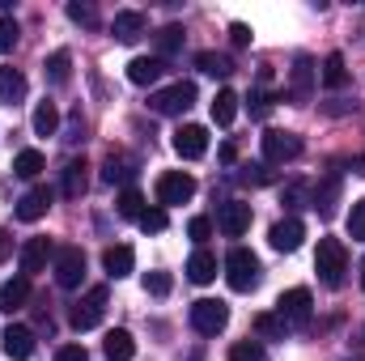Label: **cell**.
<instances>
[{
  "mask_svg": "<svg viewBox=\"0 0 365 361\" xmlns=\"http://www.w3.org/2000/svg\"><path fill=\"white\" fill-rule=\"evenodd\" d=\"M191 195H195V179L182 175V171H166V175L158 179V200H162V208H170V204H187Z\"/></svg>",
  "mask_w": 365,
  "mask_h": 361,
  "instance_id": "9c48e42d",
  "label": "cell"
},
{
  "mask_svg": "<svg viewBox=\"0 0 365 361\" xmlns=\"http://www.w3.org/2000/svg\"><path fill=\"white\" fill-rule=\"evenodd\" d=\"M106 298H110V293H106V285H93L90 293L73 306V327H77V332H90V327H98V323H102Z\"/></svg>",
  "mask_w": 365,
  "mask_h": 361,
  "instance_id": "ba28073f",
  "label": "cell"
},
{
  "mask_svg": "<svg viewBox=\"0 0 365 361\" xmlns=\"http://www.w3.org/2000/svg\"><path fill=\"white\" fill-rule=\"evenodd\" d=\"M302 200H306V195H302V187H297V183H293V187H284V204H289V208H302Z\"/></svg>",
  "mask_w": 365,
  "mask_h": 361,
  "instance_id": "7dc6e473",
  "label": "cell"
},
{
  "mask_svg": "<svg viewBox=\"0 0 365 361\" xmlns=\"http://www.w3.org/2000/svg\"><path fill=\"white\" fill-rule=\"evenodd\" d=\"M51 200H56L51 187H30V191L17 200V217H21V221H38V217H47Z\"/></svg>",
  "mask_w": 365,
  "mask_h": 361,
  "instance_id": "5bb4252c",
  "label": "cell"
},
{
  "mask_svg": "<svg viewBox=\"0 0 365 361\" xmlns=\"http://www.w3.org/2000/svg\"><path fill=\"white\" fill-rule=\"evenodd\" d=\"M149 106H153L158 115H182V111L195 106V86H191V81H175V86H166V90L153 93Z\"/></svg>",
  "mask_w": 365,
  "mask_h": 361,
  "instance_id": "8992f818",
  "label": "cell"
},
{
  "mask_svg": "<svg viewBox=\"0 0 365 361\" xmlns=\"http://www.w3.org/2000/svg\"><path fill=\"white\" fill-rule=\"evenodd\" d=\"M0 345H4V357L26 361L30 353H34V332H30V327H21V323H13V327H4Z\"/></svg>",
  "mask_w": 365,
  "mask_h": 361,
  "instance_id": "2e32d148",
  "label": "cell"
},
{
  "mask_svg": "<svg viewBox=\"0 0 365 361\" xmlns=\"http://www.w3.org/2000/svg\"><path fill=\"white\" fill-rule=\"evenodd\" d=\"M68 17H73L77 26H93V21H98V13H93V4H68Z\"/></svg>",
  "mask_w": 365,
  "mask_h": 361,
  "instance_id": "b9f144b4",
  "label": "cell"
},
{
  "mask_svg": "<svg viewBox=\"0 0 365 361\" xmlns=\"http://www.w3.org/2000/svg\"><path fill=\"white\" fill-rule=\"evenodd\" d=\"M9 247H13V243H9V234H4V230H0V260H4V255H9Z\"/></svg>",
  "mask_w": 365,
  "mask_h": 361,
  "instance_id": "f907efd6",
  "label": "cell"
},
{
  "mask_svg": "<svg viewBox=\"0 0 365 361\" xmlns=\"http://www.w3.org/2000/svg\"><path fill=\"white\" fill-rule=\"evenodd\" d=\"M230 39H234V47H247V43H251V26L234 21V26H230Z\"/></svg>",
  "mask_w": 365,
  "mask_h": 361,
  "instance_id": "f6af8a7d",
  "label": "cell"
},
{
  "mask_svg": "<svg viewBox=\"0 0 365 361\" xmlns=\"http://www.w3.org/2000/svg\"><path fill=\"white\" fill-rule=\"evenodd\" d=\"M102 349H106V361H132L136 357V340H132V332H123V327L106 332Z\"/></svg>",
  "mask_w": 365,
  "mask_h": 361,
  "instance_id": "ffe728a7",
  "label": "cell"
},
{
  "mask_svg": "<svg viewBox=\"0 0 365 361\" xmlns=\"http://www.w3.org/2000/svg\"><path fill=\"white\" fill-rule=\"evenodd\" d=\"M353 175H361V179H365V153H361V158H353Z\"/></svg>",
  "mask_w": 365,
  "mask_h": 361,
  "instance_id": "681fc988",
  "label": "cell"
},
{
  "mask_svg": "<svg viewBox=\"0 0 365 361\" xmlns=\"http://www.w3.org/2000/svg\"><path fill=\"white\" fill-rule=\"evenodd\" d=\"M166 221H170V217H166V208H145V217H140L136 225H140L145 234H162V230H166Z\"/></svg>",
  "mask_w": 365,
  "mask_h": 361,
  "instance_id": "d590c367",
  "label": "cell"
},
{
  "mask_svg": "<svg viewBox=\"0 0 365 361\" xmlns=\"http://www.w3.org/2000/svg\"><path fill=\"white\" fill-rule=\"evenodd\" d=\"M314 272L327 289H340L344 285V272H349V251L340 238H319V251H314Z\"/></svg>",
  "mask_w": 365,
  "mask_h": 361,
  "instance_id": "6da1fadb",
  "label": "cell"
},
{
  "mask_svg": "<svg viewBox=\"0 0 365 361\" xmlns=\"http://www.w3.org/2000/svg\"><path fill=\"white\" fill-rule=\"evenodd\" d=\"M47 77H51V86H68V77H73V56H68V51H51Z\"/></svg>",
  "mask_w": 365,
  "mask_h": 361,
  "instance_id": "f546056e",
  "label": "cell"
},
{
  "mask_svg": "<svg viewBox=\"0 0 365 361\" xmlns=\"http://www.w3.org/2000/svg\"><path fill=\"white\" fill-rule=\"evenodd\" d=\"M182 39H187V34H182V26H162V30L153 34V43H158V60L175 56V51L182 47Z\"/></svg>",
  "mask_w": 365,
  "mask_h": 361,
  "instance_id": "83f0119b",
  "label": "cell"
},
{
  "mask_svg": "<svg viewBox=\"0 0 365 361\" xmlns=\"http://www.w3.org/2000/svg\"><path fill=\"white\" fill-rule=\"evenodd\" d=\"M302 158V136L297 132H264V162L268 166H284Z\"/></svg>",
  "mask_w": 365,
  "mask_h": 361,
  "instance_id": "52a82bcc",
  "label": "cell"
},
{
  "mask_svg": "<svg viewBox=\"0 0 365 361\" xmlns=\"http://www.w3.org/2000/svg\"><path fill=\"white\" fill-rule=\"evenodd\" d=\"M264 166H242V183H264Z\"/></svg>",
  "mask_w": 365,
  "mask_h": 361,
  "instance_id": "c3c4849f",
  "label": "cell"
},
{
  "mask_svg": "<svg viewBox=\"0 0 365 361\" xmlns=\"http://www.w3.org/2000/svg\"><path fill=\"white\" fill-rule=\"evenodd\" d=\"M162 73H166V60H158V56H136L128 64V81L132 86H153V81H162Z\"/></svg>",
  "mask_w": 365,
  "mask_h": 361,
  "instance_id": "ac0fdd59",
  "label": "cell"
},
{
  "mask_svg": "<svg viewBox=\"0 0 365 361\" xmlns=\"http://www.w3.org/2000/svg\"><path fill=\"white\" fill-rule=\"evenodd\" d=\"M47 260H56V247H51L47 238H26V247H21V276L43 272Z\"/></svg>",
  "mask_w": 365,
  "mask_h": 361,
  "instance_id": "4fadbf2b",
  "label": "cell"
},
{
  "mask_svg": "<svg viewBox=\"0 0 365 361\" xmlns=\"http://www.w3.org/2000/svg\"><path fill=\"white\" fill-rule=\"evenodd\" d=\"M170 145H175V153H179V158L195 162V158H204V153H208V132H204L200 123H182Z\"/></svg>",
  "mask_w": 365,
  "mask_h": 361,
  "instance_id": "8fae6325",
  "label": "cell"
},
{
  "mask_svg": "<svg viewBox=\"0 0 365 361\" xmlns=\"http://www.w3.org/2000/svg\"><path fill=\"white\" fill-rule=\"evenodd\" d=\"M170 272H145V293H153V298H166L170 293Z\"/></svg>",
  "mask_w": 365,
  "mask_h": 361,
  "instance_id": "74e56055",
  "label": "cell"
},
{
  "mask_svg": "<svg viewBox=\"0 0 365 361\" xmlns=\"http://www.w3.org/2000/svg\"><path fill=\"white\" fill-rule=\"evenodd\" d=\"M187 276H191L195 285H208V280H217V255L200 247V251L187 260Z\"/></svg>",
  "mask_w": 365,
  "mask_h": 361,
  "instance_id": "603a6c76",
  "label": "cell"
},
{
  "mask_svg": "<svg viewBox=\"0 0 365 361\" xmlns=\"http://www.w3.org/2000/svg\"><path fill=\"white\" fill-rule=\"evenodd\" d=\"M43 166H47V162H43V153H38V149H21V153L13 158V171H17L21 179H34V175H43Z\"/></svg>",
  "mask_w": 365,
  "mask_h": 361,
  "instance_id": "d6a6232c",
  "label": "cell"
},
{
  "mask_svg": "<svg viewBox=\"0 0 365 361\" xmlns=\"http://www.w3.org/2000/svg\"><path fill=\"white\" fill-rule=\"evenodd\" d=\"M132 264H136L132 247H106L102 251V268H106V276H115V280H123L132 272Z\"/></svg>",
  "mask_w": 365,
  "mask_h": 361,
  "instance_id": "44dd1931",
  "label": "cell"
},
{
  "mask_svg": "<svg viewBox=\"0 0 365 361\" xmlns=\"http://www.w3.org/2000/svg\"><path fill=\"white\" fill-rule=\"evenodd\" d=\"M268 111H272V98H268V93H255V98H251V115H255V119H264Z\"/></svg>",
  "mask_w": 365,
  "mask_h": 361,
  "instance_id": "bcb514c9",
  "label": "cell"
},
{
  "mask_svg": "<svg viewBox=\"0 0 365 361\" xmlns=\"http://www.w3.org/2000/svg\"><path fill=\"white\" fill-rule=\"evenodd\" d=\"M187 238L204 247V243L212 238V217H191V221H187Z\"/></svg>",
  "mask_w": 365,
  "mask_h": 361,
  "instance_id": "8d00e7d4",
  "label": "cell"
},
{
  "mask_svg": "<svg viewBox=\"0 0 365 361\" xmlns=\"http://www.w3.org/2000/svg\"><path fill=\"white\" fill-rule=\"evenodd\" d=\"M145 30H149V21H145V13H136V9H123V13H115V21H110V34H115L119 43H136Z\"/></svg>",
  "mask_w": 365,
  "mask_h": 361,
  "instance_id": "e0dca14e",
  "label": "cell"
},
{
  "mask_svg": "<svg viewBox=\"0 0 365 361\" xmlns=\"http://www.w3.org/2000/svg\"><path fill=\"white\" fill-rule=\"evenodd\" d=\"M26 98V77L17 68H0V102L4 106H17Z\"/></svg>",
  "mask_w": 365,
  "mask_h": 361,
  "instance_id": "d4e9b609",
  "label": "cell"
},
{
  "mask_svg": "<svg viewBox=\"0 0 365 361\" xmlns=\"http://www.w3.org/2000/svg\"><path fill=\"white\" fill-rule=\"evenodd\" d=\"M56 361H90V353H86L81 345H64V349L56 353Z\"/></svg>",
  "mask_w": 365,
  "mask_h": 361,
  "instance_id": "ee69618b",
  "label": "cell"
},
{
  "mask_svg": "<svg viewBox=\"0 0 365 361\" xmlns=\"http://www.w3.org/2000/svg\"><path fill=\"white\" fill-rule=\"evenodd\" d=\"M255 332H259V336H268V340H284V332H289V327H284V319H280V315H255Z\"/></svg>",
  "mask_w": 365,
  "mask_h": 361,
  "instance_id": "e575fe53",
  "label": "cell"
},
{
  "mask_svg": "<svg viewBox=\"0 0 365 361\" xmlns=\"http://www.w3.org/2000/svg\"><path fill=\"white\" fill-rule=\"evenodd\" d=\"M234 115H238V93L221 90L217 98H212V119H217L221 128H230V123H234Z\"/></svg>",
  "mask_w": 365,
  "mask_h": 361,
  "instance_id": "4316f807",
  "label": "cell"
},
{
  "mask_svg": "<svg viewBox=\"0 0 365 361\" xmlns=\"http://www.w3.org/2000/svg\"><path fill=\"white\" fill-rule=\"evenodd\" d=\"M336 200H340V183L323 179L319 187H314V195H310V208H314L319 217H331V213H336Z\"/></svg>",
  "mask_w": 365,
  "mask_h": 361,
  "instance_id": "cb8c5ba5",
  "label": "cell"
},
{
  "mask_svg": "<svg viewBox=\"0 0 365 361\" xmlns=\"http://www.w3.org/2000/svg\"><path fill=\"white\" fill-rule=\"evenodd\" d=\"M225 323H230V306H225V302L200 298V302L191 306V327H195L200 336H217V332H225Z\"/></svg>",
  "mask_w": 365,
  "mask_h": 361,
  "instance_id": "277c9868",
  "label": "cell"
},
{
  "mask_svg": "<svg viewBox=\"0 0 365 361\" xmlns=\"http://www.w3.org/2000/svg\"><path fill=\"white\" fill-rule=\"evenodd\" d=\"M26 298H30V276H13L0 285V310L4 315H17L26 306Z\"/></svg>",
  "mask_w": 365,
  "mask_h": 361,
  "instance_id": "d6986e66",
  "label": "cell"
},
{
  "mask_svg": "<svg viewBox=\"0 0 365 361\" xmlns=\"http://www.w3.org/2000/svg\"><path fill=\"white\" fill-rule=\"evenodd\" d=\"M195 64H200V73H208V77H230V73H234L230 56H217V51H200Z\"/></svg>",
  "mask_w": 365,
  "mask_h": 361,
  "instance_id": "4dcf8cb0",
  "label": "cell"
},
{
  "mask_svg": "<svg viewBox=\"0 0 365 361\" xmlns=\"http://www.w3.org/2000/svg\"><path fill=\"white\" fill-rule=\"evenodd\" d=\"M276 315L284 319V327H306L310 323V315H314V298H310V289H289V293H280V302H276Z\"/></svg>",
  "mask_w": 365,
  "mask_h": 361,
  "instance_id": "3957f363",
  "label": "cell"
},
{
  "mask_svg": "<svg viewBox=\"0 0 365 361\" xmlns=\"http://www.w3.org/2000/svg\"><path fill=\"white\" fill-rule=\"evenodd\" d=\"M361 289H365V264H361Z\"/></svg>",
  "mask_w": 365,
  "mask_h": 361,
  "instance_id": "816d5d0a",
  "label": "cell"
},
{
  "mask_svg": "<svg viewBox=\"0 0 365 361\" xmlns=\"http://www.w3.org/2000/svg\"><path fill=\"white\" fill-rule=\"evenodd\" d=\"M34 132H38V136H56V132H60V111H56V102H38V106H34Z\"/></svg>",
  "mask_w": 365,
  "mask_h": 361,
  "instance_id": "484cf974",
  "label": "cell"
},
{
  "mask_svg": "<svg viewBox=\"0 0 365 361\" xmlns=\"http://www.w3.org/2000/svg\"><path fill=\"white\" fill-rule=\"evenodd\" d=\"M90 166L86 162H68L64 166V183H60V191L68 195V200H81L86 195V187H90V175H86Z\"/></svg>",
  "mask_w": 365,
  "mask_h": 361,
  "instance_id": "7402d4cb",
  "label": "cell"
},
{
  "mask_svg": "<svg viewBox=\"0 0 365 361\" xmlns=\"http://www.w3.org/2000/svg\"><path fill=\"white\" fill-rule=\"evenodd\" d=\"M115 208H119V217H128V221H140V217H145V195H140L136 187H123Z\"/></svg>",
  "mask_w": 365,
  "mask_h": 361,
  "instance_id": "f1b7e54d",
  "label": "cell"
},
{
  "mask_svg": "<svg viewBox=\"0 0 365 361\" xmlns=\"http://www.w3.org/2000/svg\"><path fill=\"white\" fill-rule=\"evenodd\" d=\"M314 77H319L314 60H310V56H297V60H293V86H289L293 102H310V93H314Z\"/></svg>",
  "mask_w": 365,
  "mask_h": 361,
  "instance_id": "9a60e30c",
  "label": "cell"
},
{
  "mask_svg": "<svg viewBox=\"0 0 365 361\" xmlns=\"http://www.w3.org/2000/svg\"><path fill=\"white\" fill-rule=\"evenodd\" d=\"M51 272H56L60 289H77L86 280V251L81 247H60L56 260H51Z\"/></svg>",
  "mask_w": 365,
  "mask_h": 361,
  "instance_id": "5b68a950",
  "label": "cell"
},
{
  "mask_svg": "<svg viewBox=\"0 0 365 361\" xmlns=\"http://www.w3.org/2000/svg\"><path fill=\"white\" fill-rule=\"evenodd\" d=\"M102 179H106V183L132 179V162H128V158H119V153H110V158L102 162Z\"/></svg>",
  "mask_w": 365,
  "mask_h": 361,
  "instance_id": "836d02e7",
  "label": "cell"
},
{
  "mask_svg": "<svg viewBox=\"0 0 365 361\" xmlns=\"http://www.w3.org/2000/svg\"><path fill=\"white\" fill-rule=\"evenodd\" d=\"M302 238H306V225L297 217H284V221H276L272 230H268V243H272L276 251H297Z\"/></svg>",
  "mask_w": 365,
  "mask_h": 361,
  "instance_id": "7c38bea8",
  "label": "cell"
},
{
  "mask_svg": "<svg viewBox=\"0 0 365 361\" xmlns=\"http://www.w3.org/2000/svg\"><path fill=\"white\" fill-rule=\"evenodd\" d=\"M259 260H255V251H247V247H234L230 255H225V280H230V289L234 293H251L255 285H259Z\"/></svg>",
  "mask_w": 365,
  "mask_h": 361,
  "instance_id": "7a4b0ae2",
  "label": "cell"
},
{
  "mask_svg": "<svg viewBox=\"0 0 365 361\" xmlns=\"http://www.w3.org/2000/svg\"><path fill=\"white\" fill-rule=\"evenodd\" d=\"M17 47V21L13 17H0V56Z\"/></svg>",
  "mask_w": 365,
  "mask_h": 361,
  "instance_id": "ab89813d",
  "label": "cell"
},
{
  "mask_svg": "<svg viewBox=\"0 0 365 361\" xmlns=\"http://www.w3.org/2000/svg\"><path fill=\"white\" fill-rule=\"evenodd\" d=\"M349 238L353 243H365V200H357L353 213H349Z\"/></svg>",
  "mask_w": 365,
  "mask_h": 361,
  "instance_id": "f35d334b",
  "label": "cell"
},
{
  "mask_svg": "<svg viewBox=\"0 0 365 361\" xmlns=\"http://www.w3.org/2000/svg\"><path fill=\"white\" fill-rule=\"evenodd\" d=\"M349 361H353V357H349ZM357 361H361V357H357Z\"/></svg>",
  "mask_w": 365,
  "mask_h": 361,
  "instance_id": "f5cc1de1",
  "label": "cell"
},
{
  "mask_svg": "<svg viewBox=\"0 0 365 361\" xmlns=\"http://www.w3.org/2000/svg\"><path fill=\"white\" fill-rule=\"evenodd\" d=\"M344 81H349V73H344V56L331 51V56L323 60V86H327V90H340Z\"/></svg>",
  "mask_w": 365,
  "mask_h": 361,
  "instance_id": "1f68e13d",
  "label": "cell"
},
{
  "mask_svg": "<svg viewBox=\"0 0 365 361\" xmlns=\"http://www.w3.org/2000/svg\"><path fill=\"white\" fill-rule=\"evenodd\" d=\"M81 132H86V119H81V111H73V119H68V136H64V141H68V145H77V141H81Z\"/></svg>",
  "mask_w": 365,
  "mask_h": 361,
  "instance_id": "7bdbcfd3",
  "label": "cell"
},
{
  "mask_svg": "<svg viewBox=\"0 0 365 361\" xmlns=\"http://www.w3.org/2000/svg\"><path fill=\"white\" fill-rule=\"evenodd\" d=\"M217 230H221L225 238H242V234L251 230V204H242V200H225L221 213H217Z\"/></svg>",
  "mask_w": 365,
  "mask_h": 361,
  "instance_id": "30bf717a",
  "label": "cell"
},
{
  "mask_svg": "<svg viewBox=\"0 0 365 361\" xmlns=\"http://www.w3.org/2000/svg\"><path fill=\"white\" fill-rule=\"evenodd\" d=\"M230 361H264V349H259L255 340H242V345H234Z\"/></svg>",
  "mask_w": 365,
  "mask_h": 361,
  "instance_id": "60d3db41",
  "label": "cell"
}]
</instances>
